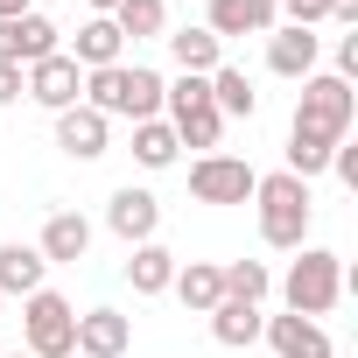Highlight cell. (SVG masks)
I'll return each instance as SVG.
<instances>
[{
    "label": "cell",
    "instance_id": "6da1fadb",
    "mask_svg": "<svg viewBox=\"0 0 358 358\" xmlns=\"http://www.w3.org/2000/svg\"><path fill=\"white\" fill-rule=\"evenodd\" d=\"M162 71H148V64H106V71H85V99L78 106H92V113H106V120H162Z\"/></svg>",
    "mask_w": 358,
    "mask_h": 358
},
{
    "label": "cell",
    "instance_id": "7a4b0ae2",
    "mask_svg": "<svg viewBox=\"0 0 358 358\" xmlns=\"http://www.w3.org/2000/svg\"><path fill=\"white\" fill-rule=\"evenodd\" d=\"M253 211H260V239H267L274 253L309 246V218H316V204H309V183H302V176H288V169L260 176V183H253Z\"/></svg>",
    "mask_w": 358,
    "mask_h": 358
},
{
    "label": "cell",
    "instance_id": "3957f363",
    "mask_svg": "<svg viewBox=\"0 0 358 358\" xmlns=\"http://www.w3.org/2000/svg\"><path fill=\"white\" fill-rule=\"evenodd\" d=\"M351 113H358V92H351L337 71H309L288 134H309V141H330V148H337V141L351 134Z\"/></svg>",
    "mask_w": 358,
    "mask_h": 358
},
{
    "label": "cell",
    "instance_id": "277c9868",
    "mask_svg": "<svg viewBox=\"0 0 358 358\" xmlns=\"http://www.w3.org/2000/svg\"><path fill=\"white\" fill-rule=\"evenodd\" d=\"M302 260L288 267V281H281V302H288V316H330L337 309V295H344V260L330 253V246H295Z\"/></svg>",
    "mask_w": 358,
    "mask_h": 358
},
{
    "label": "cell",
    "instance_id": "5b68a950",
    "mask_svg": "<svg viewBox=\"0 0 358 358\" xmlns=\"http://www.w3.org/2000/svg\"><path fill=\"white\" fill-rule=\"evenodd\" d=\"M22 351L29 358H71L78 351V309L57 288H36L22 302Z\"/></svg>",
    "mask_w": 358,
    "mask_h": 358
},
{
    "label": "cell",
    "instance_id": "8992f818",
    "mask_svg": "<svg viewBox=\"0 0 358 358\" xmlns=\"http://www.w3.org/2000/svg\"><path fill=\"white\" fill-rule=\"evenodd\" d=\"M253 183H260V169L239 162V155H197L190 162V197L197 204H253Z\"/></svg>",
    "mask_w": 358,
    "mask_h": 358
},
{
    "label": "cell",
    "instance_id": "52a82bcc",
    "mask_svg": "<svg viewBox=\"0 0 358 358\" xmlns=\"http://www.w3.org/2000/svg\"><path fill=\"white\" fill-rule=\"evenodd\" d=\"M22 92H29L36 106H50V113H71V106L85 99V71L57 50V57H43V64H29V71H22Z\"/></svg>",
    "mask_w": 358,
    "mask_h": 358
},
{
    "label": "cell",
    "instance_id": "ba28073f",
    "mask_svg": "<svg viewBox=\"0 0 358 358\" xmlns=\"http://www.w3.org/2000/svg\"><path fill=\"white\" fill-rule=\"evenodd\" d=\"M64 43H57V22L50 15H22V22H0V64H15V71H29V64H43V57H57Z\"/></svg>",
    "mask_w": 358,
    "mask_h": 358
},
{
    "label": "cell",
    "instance_id": "9c48e42d",
    "mask_svg": "<svg viewBox=\"0 0 358 358\" xmlns=\"http://www.w3.org/2000/svg\"><path fill=\"white\" fill-rule=\"evenodd\" d=\"M106 225H113L127 246H148V239L162 232V197L127 183V190H113V204H106Z\"/></svg>",
    "mask_w": 358,
    "mask_h": 358
},
{
    "label": "cell",
    "instance_id": "30bf717a",
    "mask_svg": "<svg viewBox=\"0 0 358 358\" xmlns=\"http://www.w3.org/2000/svg\"><path fill=\"white\" fill-rule=\"evenodd\" d=\"M57 148H64L71 162H99V155L113 148V120L92 113V106H71V113H57Z\"/></svg>",
    "mask_w": 358,
    "mask_h": 358
},
{
    "label": "cell",
    "instance_id": "8fae6325",
    "mask_svg": "<svg viewBox=\"0 0 358 358\" xmlns=\"http://www.w3.org/2000/svg\"><path fill=\"white\" fill-rule=\"evenodd\" d=\"M204 29H211L218 43H225V36H274V29H281V8H274V0H211Z\"/></svg>",
    "mask_w": 358,
    "mask_h": 358
},
{
    "label": "cell",
    "instance_id": "7c38bea8",
    "mask_svg": "<svg viewBox=\"0 0 358 358\" xmlns=\"http://www.w3.org/2000/svg\"><path fill=\"white\" fill-rule=\"evenodd\" d=\"M316 57H323V36H316V29H295V22H288V29L267 36V71H274V78H295V85H302V78L316 71Z\"/></svg>",
    "mask_w": 358,
    "mask_h": 358
},
{
    "label": "cell",
    "instance_id": "4fadbf2b",
    "mask_svg": "<svg viewBox=\"0 0 358 358\" xmlns=\"http://www.w3.org/2000/svg\"><path fill=\"white\" fill-rule=\"evenodd\" d=\"M36 253H43L50 267H78V260L92 253V218H85V211H50V225H43Z\"/></svg>",
    "mask_w": 358,
    "mask_h": 358
},
{
    "label": "cell",
    "instance_id": "5bb4252c",
    "mask_svg": "<svg viewBox=\"0 0 358 358\" xmlns=\"http://www.w3.org/2000/svg\"><path fill=\"white\" fill-rule=\"evenodd\" d=\"M134 351V323L120 309H85L78 316V358H120Z\"/></svg>",
    "mask_w": 358,
    "mask_h": 358
},
{
    "label": "cell",
    "instance_id": "9a60e30c",
    "mask_svg": "<svg viewBox=\"0 0 358 358\" xmlns=\"http://www.w3.org/2000/svg\"><path fill=\"white\" fill-rule=\"evenodd\" d=\"M260 337L274 344V358H337L330 337H323V323H309V316H267Z\"/></svg>",
    "mask_w": 358,
    "mask_h": 358
},
{
    "label": "cell",
    "instance_id": "2e32d148",
    "mask_svg": "<svg viewBox=\"0 0 358 358\" xmlns=\"http://www.w3.org/2000/svg\"><path fill=\"white\" fill-rule=\"evenodd\" d=\"M162 43H169V57H176V71H190V78H211V71L225 64V43H218V36H211L204 22H197V29H169Z\"/></svg>",
    "mask_w": 358,
    "mask_h": 358
},
{
    "label": "cell",
    "instance_id": "e0dca14e",
    "mask_svg": "<svg viewBox=\"0 0 358 358\" xmlns=\"http://www.w3.org/2000/svg\"><path fill=\"white\" fill-rule=\"evenodd\" d=\"M176 295H183V309H197V316H211L218 302H225V274H218V260H176V281H169Z\"/></svg>",
    "mask_w": 358,
    "mask_h": 358
},
{
    "label": "cell",
    "instance_id": "ac0fdd59",
    "mask_svg": "<svg viewBox=\"0 0 358 358\" xmlns=\"http://www.w3.org/2000/svg\"><path fill=\"white\" fill-rule=\"evenodd\" d=\"M120 50H127V36L113 29V15H92L85 29H78V50H64L78 71H106V64H120Z\"/></svg>",
    "mask_w": 358,
    "mask_h": 358
},
{
    "label": "cell",
    "instance_id": "d6986e66",
    "mask_svg": "<svg viewBox=\"0 0 358 358\" xmlns=\"http://www.w3.org/2000/svg\"><path fill=\"white\" fill-rule=\"evenodd\" d=\"M43 274H50V260L36 253V246H22V239H8V246H0V295H36L43 288Z\"/></svg>",
    "mask_w": 358,
    "mask_h": 358
},
{
    "label": "cell",
    "instance_id": "ffe728a7",
    "mask_svg": "<svg viewBox=\"0 0 358 358\" xmlns=\"http://www.w3.org/2000/svg\"><path fill=\"white\" fill-rule=\"evenodd\" d=\"M211 106H218V120H253L260 113V92H253V78L239 64H218L211 71Z\"/></svg>",
    "mask_w": 358,
    "mask_h": 358
},
{
    "label": "cell",
    "instance_id": "44dd1931",
    "mask_svg": "<svg viewBox=\"0 0 358 358\" xmlns=\"http://www.w3.org/2000/svg\"><path fill=\"white\" fill-rule=\"evenodd\" d=\"M169 127H176V141H183V148H204V155H218V134H225V120H218L211 99H197V106H169Z\"/></svg>",
    "mask_w": 358,
    "mask_h": 358
},
{
    "label": "cell",
    "instance_id": "7402d4cb",
    "mask_svg": "<svg viewBox=\"0 0 358 358\" xmlns=\"http://www.w3.org/2000/svg\"><path fill=\"white\" fill-rule=\"evenodd\" d=\"M127 281H134V295H169V281H176V253H169L162 239L134 246V260H127Z\"/></svg>",
    "mask_w": 358,
    "mask_h": 358
},
{
    "label": "cell",
    "instance_id": "603a6c76",
    "mask_svg": "<svg viewBox=\"0 0 358 358\" xmlns=\"http://www.w3.org/2000/svg\"><path fill=\"white\" fill-rule=\"evenodd\" d=\"M113 29L127 43H162L169 36V0H120L113 8Z\"/></svg>",
    "mask_w": 358,
    "mask_h": 358
},
{
    "label": "cell",
    "instance_id": "cb8c5ba5",
    "mask_svg": "<svg viewBox=\"0 0 358 358\" xmlns=\"http://www.w3.org/2000/svg\"><path fill=\"white\" fill-rule=\"evenodd\" d=\"M176 155H183V141H176L169 120H134V162L141 169H176Z\"/></svg>",
    "mask_w": 358,
    "mask_h": 358
},
{
    "label": "cell",
    "instance_id": "d4e9b609",
    "mask_svg": "<svg viewBox=\"0 0 358 358\" xmlns=\"http://www.w3.org/2000/svg\"><path fill=\"white\" fill-rule=\"evenodd\" d=\"M260 323H267V316H260L253 302H218V309H211V337H218L225 351H246V344L260 337Z\"/></svg>",
    "mask_w": 358,
    "mask_h": 358
},
{
    "label": "cell",
    "instance_id": "484cf974",
    "mask_svg": "<svg viewBox=\"0 0 358 358\" xmlns=\"http://www.w3.org/2000/svg\"><path fill=\"white\" fill-rule=\"evenodd\" d=\"M218 274H225V302H253V309H260V302L274 295V274H267V260H225Z\"/></svg>",
    "mask_w": 358,
    "mask_h": 358
},
{
    "label": "cell",
    "instance_id": "4316f807",
    "mask_svg": "<svg viewBox=\"0 0 358 358\" xmlns=\"http://www.w3.org/2000/svg\"><path fill=\"white\" fill-rule=\"evenodd\" d=\"M330 169V141H309V134H288V176H323Z\"/></svg>",
    "mask_w": 358,
    "mask_h": 358
},
{
    "label": "cell",
    "instance_id": "83f0119b",
    "mask_svg": "<svg viewBox=\"0 0 358 358\" xmlns=\"http://www.w3.org/2000/svg\"><path fill=\"white\" fill-rule=\"evenodd\" d=\"M337 78H344V85L358 78V36H344V43H337Z\"/></svg>",
    "mask_w": 358,
    "mask_h": 358
},
{
    "label": "cell",
    "instance_id": "f1b7e54d",
    "mask_svg": "<svg viewBox=\"0 0 358 358\" xmlns=\"http://www.w3.org/2000/svg\"><path fill=\"white\" fill-rule=\"evenodd\" d=\"M15 99H22V71H15V64H0V106H15Z\"/></svg>",
    "mask_w": 358,
    "mask_h": 358
},
{
    "label": "cell",
    "instance_id": "f546056e",
    "mask_svg": "<svg viewBox=\"0 0 358 358\" xmlns=\"http://www.w3.org/2000/svg\"><path fill=\"white\" fill-rule=\"evenodd\" d=\"M330 22H344V29H358V0H330Z\"/></svg>",
    "mask_w": 358,
    "mask_h": 358
},
{
    "label": "cell",
    "instance_id": "4dcf8cb0",
    "mask_svg": "<svg viewBox=\"0 0 358 358\" xmlns=\"http://www.w3.org/2000/svg\"><path fill=\"white\" fill-rule=\"evenodd\" d=\"M22 15H36V0H0V22H22Z\"/></svg>",
    "mask_w": 358,
    "mask_h": 358
},
{
    "label": "cell",
    "instance_id": "1f68e13d",
    "mask_svg": "<svg viewBox=\"0 0 358 358\" xmlns=\"http://www.w3.org/2000/svg\"><path fill=\"white\" fill-rule=\"evenodd\" d=\"M92 8H99V15H113V8H120V0H92Z\"/></svg>",
    "mask_w": 358,
    "mask_h": 358
},
{
    "label": "cell",
    "instance_id": "d6a6232c",
    "mask_svg": "<svg viewBox=\"0 0 358 358\" xmlns=\"http://www.w3.org/2000/svg\"><path fill=\"white\" fill-rule=\"evenodd\" d=\"M0 358H29V351H0Z\"/></svg>",
    "mask_w": 358,
    "mask_h": 358
},
{
    "label": "cell",
    "instance_id": "836d02e7",
    "mask_svg": "<svg viewBox=\"0 0 358 358\" xmlns=\"http://www.w3.org/2000/svg\"><path fill=\"white\" fill-rule=\"evenodd\" d=\"M71 358H78V351H71Z\"/></svg>",
    "mask_w": 358,
    "mask_h": 358
}]
</instances>
